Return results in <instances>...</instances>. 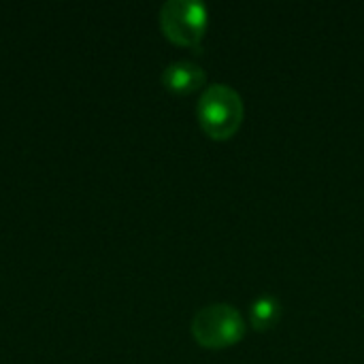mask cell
Wrapping results in <instances>:
<instances>
[{
	"label": "cell",
	"instance_id": "obj_3",
	"mask_svg": "<svg viewBox=\"0 0 364 364\" xmlns=\"http://www.w3.org/2000/svg\"><path fill=\"white\" fill-rule=\"evenodd\" d=\"M160 26L168 41L198 47L209 26L207 6L198 0H168L160 9Z\"/></svg>",
	"mask_w": 364,
	"mask_h": 364
},
{
	"label": "cell",
	"instance_id": "obj_2",
	"mask_svg": "<svg viewBox=\"0 0 364 364\" xmlns=\"http://www.w3.org/2000/svg\"><path fill=\"white\" fill-rule=\"evenodd\" d=\"M192 335L198 346L209 350H222L235 346L245 335V322L237 307L215 303L203 307L192 320Z\"/></svg>",
	"mask_w": 364,
	"mask_h": 364
},
{
	"label": "cell",
	"instance_id": "obj_1",
	"mask_svg": "<svg viewBox=\"0 0 364 364\" xmlns=\"http://www.w3.org/2000/svg\"><path fill=\"white\" fill-rule=\"evenodd\" d=\"M243 100L239 92L226 83L209 85L196 105V115L200 128L211 139H230L243 122Z\"/></svg>",
	"mask_w": 364,
	"mask_h": 364
},
{
	"label": "cell",
	"instance_id": "obj_5",
	"mask_svg": "<svg viewBox=\"0 0 364 364\" xmlns=\"http://www.w3.org/2000/svg\"><path fill=\"white\" fill-rule=\"evenodd\" d=\"M282 316V305L273 296H260L252 303L250 320L256 331H269L275 326V322Z\"/></svg>",
	"mask_w": 364,
	"mask_h": 364
},
{
	"label": "cell",
	"instance_id": "obj_4",
	"mask_svg": "<svg viewBox=\"0 0 364 364\" xmlns=\"http://www.w3.org/2000/svg\"><path fill=\"white\" fill-rule=\"evenodd\" d=\"M207 81V75L205 70L194 64V62H188V60H179V62H173L164 68L162 73V83L166 90H171L173 94H192L196 92L200 85H205Z\"/></svg>",
	"mask_w": 364,
	"mask_h": 364
}]
</instances>
